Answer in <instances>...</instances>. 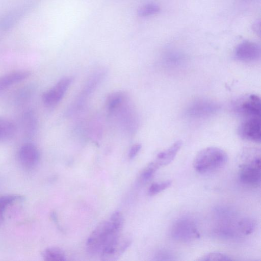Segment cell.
Segmentation results:
<instances>
[{"instance_id": "obj_1", "label": "cell", "mask_w": 261, "mask_h": 261, "mask_svg": "<svg viewBox=\"0 0 261 261\" xmlns=\"http://www.w3.org/2000/svg\"><path fill=\"white\" fill-rule=\"evenodd\" d=\"M228 157L222 149L216 147H208L199 151L194 159V169L201 174L212 173L223 167L227 163Z\"/></svg>"}, {"instance_id": "obj_2", "label": "cell", "mask_w": 261, "mask_h": 261, "mask_svg": "<svg viewBox=\"0 0 261 261\" xmlns=\"http://www.w3.org/2000/svg\"><path fill=\"white\" fill-rule=\"evenodd\" d=\"M120 230L115 228L109 221L100 222L91 232L86 242L87 252L91 255L100 254L109 239Z\"/></svg>"}, {"instance_id": "obj_3", "label": "cell", "mask_w": 261, "mask_h": 261, "mask_svg": "<svg viewBox=\"0 0 261 261\" xmlns=\"http://www.w3.org/2000/svg\"><path fill=\"white\" fill-rule=\"evenodd\" d=\"M260 159L259 157H255L240 166V179L247 186L253 187H258L260 183Z\"/></svg>"}, {"instance_id": "obj_4", "label": "cell", "mask_w": 261, "mask_h": 261, "mask_svg": "<svg viewBox=\"0 0 261 261\" xmlns=\"http://www.w3.org/2000/svg\"><path fill=\"white\" fill-rule=\"evenodd\" d=\"M171 235L175 240L188 242L200 237L195 223L189 218L180 219L173 224Z\"/></svg>"}, {"instance_id": "obj_5", "label": "cell", "mask_w": 261, "mask_h": 261, "mask_svg": "<svg viewBox=\"0 0 261 261\" xmlns=\"http://www.w3.org/2000/svg\"><path fill=\"white\" fill-rule=\"evenodd\" d=\"M236 112L244 118L261 116V106L259 97L250 94L238 100L235 103Z\"/></svg>"}, {"instance_id": "obj_6", "label": "cell", "mask_w": 261, "mask_h": 261, "mask_svg": "<svg viewBox=\"0 0 261 261\" xmlns=\"http://www.w3.org/2000/svg\"><path fill=\"white\" fill-rule=\"evenodd\" d=\"M260 116L244 118L238 128L239 136L243 139L259 143L261 140Z\"/></svg>"}, {"instance_id": "obj_7", "label": "cell", "mask_w": 261, "mask_h": 261, "mask_svg": "<svg viewBox=\"0 0 261 261\" xmlns=\"http://www.w3.org/2000/svg\"><path fill=\"white\" fill-rule=\"evenodd\" d=\"M71 81L70 77L62 78L46 91L42 97L43 104L47 107H53L57 105L62 99Z\"/></svg>"}, {"instance_id": "obj_8", "label": "cell", "mask_w": 261, "mask_h": 261, "mask_svg": "<svg viewBox=\"0 0 261 261\" xmlns=\"http://www.w3.org/2000/svg\"><path fill=\"white\" fill-rule=\"evenodd\" d=\"M18 158L21 165L27 169L35 167L39 162L40 152L33 143H26L19 149Z\"/></svg>"}, {"instance_id": "obj_9", "label": "cell", "mask_w": 261, "mask_h": 261, "mask_svg": "<svg viewBox=\"0 0 261 261\" xmlns=\"http://www.w3.org/2000/svg\"><path fill=\"white\" fill-rule=\"evenodd\" d=\"M236 58L243 62H252L260 58V46L251 41H244L240 43L235 50Z\"/></svg>"}, {"instance_id": "obj_10", "label": "cell", "mask_w": 261, "mask_h": 261, "mask_svg": "<svg viewBox=\"0 0 261 261\" xmlns=\"http://www.w3.org/2000/svg\"><path fill=\"white\" fill-rule=\"evenodd\" d=\"M32 74L30 71L19 70L10 72L0 76V91L22 82L28 79Z\"/></svg>"}, {"instance_id": "obj_11", "label": "cell", "mask_w": 261, "mask_h": 261, "mask_svg": "<svg viewBox=\"0 0 261 261\" xmlns=\"http://www.w3.org/2000/svg\"><path fill=\"white\" fill-rule=\"evenodd\" d=\"M182 144V142L181 140L176 141L168 148L159 153L154 162L159 167L169 164L175 158L180 150Z\"/></svg>"}, {"instance_id": "obj_12", "label": "cell", "mask_w": 261, "mask_h": 261, "mask_svg": "<svg viewBox=\"0 0 261 261\" xmlns=\"http://www.w3.org/2000/svg\"><path fill=\"white\" fill-rule=\"evenodd\" d=\"M16 131L17 126L14 121L6 117L0 116V143L10 140Z\"/></svg>"}, {"instance_id": "obj_13", "label": "cell", "mask_w": 261, "mask_h": 261, "mask_svg": "<svg viewBox=\"0 0 261 261\" xmlns=\"http://www.w3.org/2000/svg\"><path fill=\"white\" fill-rule=\"evenodd\" d=\"M24 133L28 137L35 135L38 127V121L35 112L32 110L24 112L22 117Z\"/></svg>"}, {"instance_id": "obj_14", "label": "cell", "mask_w": 261, "mask_h": 261, "mask_svg": "<svg viewBox=\"0 0 261 261\" xmlns=\"http://www.w3.org/2000/svg\"><path fill=\"white\" fill-rule=\"evenodd\" d=\"M23 199L22 196L16 194H9L0 197V224L4 220V213L7 208L16 202Z\"/></svg>"}, {"instance_id": "obj_15", "label": "cell", "mask_w": 261, "mask_h": 261, "mask_svg": "<svg viewBox=\"0 0 261 261\" xmlns=\"http://www.w3.org/2000/svg\"><path fill=\"white\" fill-rule=\"evenodd\" d=\"M42 257L44 260L48 261H63L66 259L63 250L56 247L45 249L42 252Z\"/></svg>"}, {"instance_id": "obj_16", "label": "cell", "mask_w": 261, "mask_h": 261, "mask_svg": "<svg viewBox=\"0 0 261 261\" xmlns=\"http://www.w3.org/2000/svg\"><path fill=\"white\" fill-rule=\"evenodd\" d=\"M34 89L33 86H28L24 87L20 89L18 91L16 92L14 95V102L16 105H20L29 99L33 93Z\"/></svg>"}, {"instance_id": "obj_17", "label": "cell", "mask_w": 261, "mask_h": 261, "mask_svg": "<svg viewBox=\"0 0 261 261\" xmlns=\"http://www.w3.org/2000/svg\"><path fill=\"white\" fill-rule=\"evenodd\" d=\"M125 100L124 95L121 92H115L110 95L107 100L109 111L113 112Z\"/></svg>"}, {"instance_id": "obj_18", "label": "cell", "mask_w": 261, "mask_h": 261, "mask_svg": "<svg viewBox=\"0 0 261 261\" xmlns=\"http://www.w3.org/2000/svg\"><path fill=\"white\" fill-rule=\"evenodd\" d=\"M160 10L158 5L155 4H148L142 6L138 10V14L140 17H147L158 13Z\"/></svg>"}, {"instance_id": "obj_19", "label": "cell", "mask_w": 261, "mask_h": 261, "mask_svg": "<svg viewBox=\"0 0 261 261\" xmlns=\"http://www.w3.org/2000/svg\"><path fill=\"white\" fill-rule=\"evenodd\" d=\"M198 260L200 261H207L233 260L234 259L226 254L218 252H213L204 254L200 257V258H198Z\"/></svg>"}, {"instance_id": "obj_20", "label": "cell", "mask_w": 261, "mask_h": 261, "mask_svg": "<svg viewBox=\"0 0 261 261\" xmlns=\"http://www.w3.org/2000/svg\"><path fill=\"white\" fill-rule=\"evenodd\" d=\"M159 168V166L154 161L148 164L141 174V180L146 182L150 180Z\"/></svg>"}, {"instance_id": "obj_21", "label": "cell", "mask_w": 261, "mask_h": 261, "mask_svg": "<svg viewBox=\"0 0 261 261\" xmlns=\"http://www.w3.org/2000/svg\"><path fill=\"white\" fill-rule=\"evenodd\" d=\"M172 184V181L168 180L160 182H154L150 185L148 189V194L150 196L158 194L169 188Z\"/></svg>"}, {"instance_id": "obj_22", "label": "cell", "mask_w": 261, "mask_h": 261, "mask_svg": "<svg viewBox=\"0 0 261 261\" xmlns=\"http://www.w3.org/2000/svg\"><path fill=\"white\" fill-rule=\"evenodd\" d=\"M109 221L114 228L121 231L124 223L122 214L118 211L114 212L111 216Z\"/></svg>"}, {"instance_id": "obj_23", "label": "cell", "mask_w": 261, "mask_h": 261, "mask_svg": "<svg viewBox=\"0 0 261 261\" xmlns=\"http://www.w3.org/2000/svg\"><path fill=\"white\" fill-rule=\"evenodd\" d=\"M196 108L194 107L192 108V110H193V111H190V112L194 113V114L196 113V114L198 115L200 114L203 115L207 112H211L212 109H215L213 108L212 103H205L203 102L196 103Z\"/></svg>"}, {"instance_id": "obj_24", "label": "cell", "mask_w": 261, "mask_h": 261, "mask_svg": "<svg viewBox=\"0 0 261 261\" xmlns=\"http://www.w3.org/2000/svg\"><path fill=\"white\" fill-rule=\"evenodd\" d=\"M141 148V145L140 144H136L132 146L128 153L129 158L130 159L134 158L139 152Z\"/></svg>"}, {"instance_id": "obj_25", "label": "cell", "mask_w": 261, "mask_h": 261, "mask_svg": "<svg viewBox=\"0 0 261 261\" xmlns=\"http://www.w3.org/2000/svg\"><path fill=\"white\" fill-rule=\"evenodd\" d=\"M253 30L257 34H259L260 32V22L259 21H256L253 25Z\"/></svg>"}]
</instances>
